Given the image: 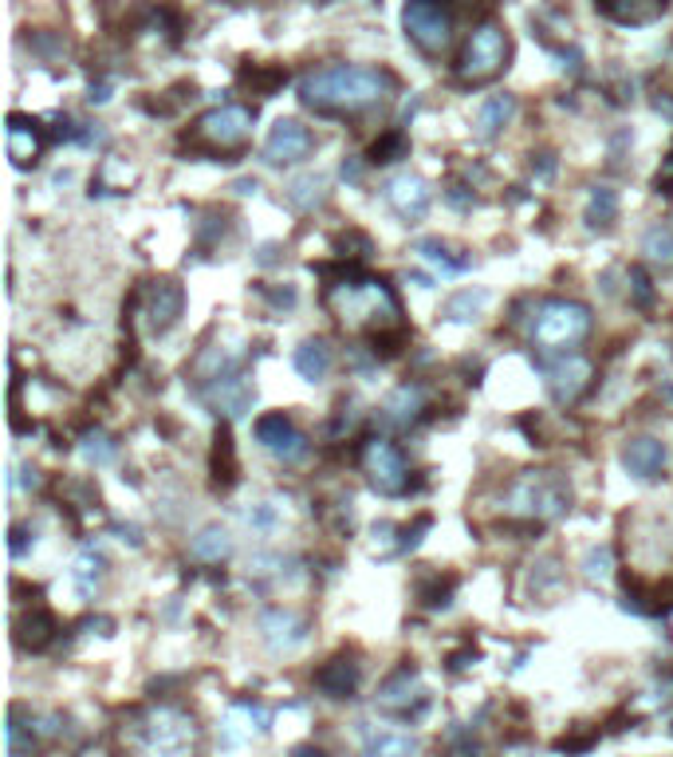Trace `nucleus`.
<instances>
[{
	"instance_id": "nucleus-2",
	"label": "nucleus",
	"mask_w": 673,
	"mask_h": 757,
	"mask_svg": "<svg viewBox=\"0 0 673 757\" xmlns=\"http://www.w3.org/2000/svg\"><path fill=\"white\" fill-rule=\"evenodd\" d=\"M323 305L339 320V328L354 331V336H394L402 331V305H398L394 288L386 280L374 277H346L328 285Z\"/></svg>"
},
{
	"instance_id": "nucleus-36",
	"label": "nucleus",
	"mask_w": 673,
	"mask_h": 757,
	"mask_svg": "<svg viewBox=\"0 0 673 757\" xmlns=\"http://www.w3.org/2000/svg\"><path fill=\"white\" fill-rule=\"evenodd\" d=\"M284 71L280 68H244L241 71V83H249L252 91H257V96H272V91L280 88V83H284Z\"/></svg>"
},
{
	"instance_id": "nucleus-13",
	"label": "nucleus",
	"mask_w": 673,
	"mask_h": 757,
	"mask_svg": "<svg viewBox=\"0 0 673 757\" xmlns=\"http://www.w3.org/2000/svg\"><path fill=\"white\" fill-rule=\"evenodd\" d=\"M386 201L402 221H422L430 213L433 190L425 186V178L418 175H398L386 182Z\"/></svg>"
},
{
	"instance_id": "nucleus-42",
	"label": "nucleus",
	"mask_w": 673,
	"mask_h": 757,
	"mask_svg": "<svg viewBox=\"0 0 673 757\" xmlns=\"http://www.w3.org/2000/svg\"><path fill=\"white\" fill-rule=\"evenodd\" d=\"M631 280H634V297H639L642 308H650V300H654V292H650V280L642 269H631Z\"/></svg>"
},
{
	"instance_id": "nucleus-24",
	"label": "nucleus",
	"mask_w": 673,
	"mask_h": 757,
	"mask_svg": "<svg viewBox=\"0 0 673 757\" xmlns=\"http://www.w3.org/2000/svg\"><path fill=\"white\" fill-rule=\"evenodd\" d=\"M512 119H516V99H512V96H492L489 103H481V111H476V135H481L484 142L496 139V135H501Z\"/></svg>"
},
{
	"instance_id": "nucleus-27",
	"label": "nucleus",
	"mask_w": 673,
	"mask_h": 757,
	"mask_svg": "<svg viewBox=\"0 0 673 757\" xmlns=\"http://www.w3.org/2000/svg\"><path fill=\"white\" fill-rule=\"evenodd\" d=\"M323 201H328V178L303 175V178H295V182L288 186V206L300 209V213H311V209L323 206Z\"/></svg>"
},
{
	"instance_id": "nucleus-10",
	"label": "nucleus",
	"mask_w": 673,
	"mask_h": 757,
	"mask_svg": "<svg viewBox=\"0 0 673 757\" xmlns=\"http://www.w3.org/2000/svg\"><path fill=\"white\" fill-rule=\"evenodd\" d=\"M257 442L264 446L280 466H295V461L308 458V438L292 427V418L284 415H264L257 422Z\"/></svg>"
},
{
	"instance_id": "nucleus-1",
	"label": "nucleus",
	"mask_w": 673,
	"mask_h": 757,
	"mask_svg": "<svg viewBox=\"0 0 673 757\" xmlns=\"http://www.w3.org/2000/svg\"><path fill=\"white\" fill-rule=\"evenodd\" d=\"M394 76L382 68H359V63H331V68L308 71L300 79L303 107L320 114H363L382 107L394 96Z\"/></svg>"
},
{
	"instance_id": "nucleus-6",
	"label": "nucleus",
	"mask_w": 673,
	"mask_h": 757,
	"mask_svg": "<svg viewBox=\"0 0 673 757\" xmlns=\"http://www.w3.org/2000/svg\"><path fill=\"white\" fill-rule=\"evenodd\" d=\"M587 331H591V308L575 305V300H552V305L540 308V316H535L532 323L535 343L544 351L575 348V343L587 340Z\"/></svg>"
},
{
	"instance_id": "nucleus-32",
	"label": "nucleus",
	"mask_w": 673,
	"mask_h": 757,
	"mask_svg": "<svg viewBox=\"0 0 673 757\" xmlns=\"http://www.w3.org/2000/svg\"><path fill=\"white\" fill-rule=\"evenodd\" d=\"M213 478L217 486H233L237 481V454H233V435L221 427V435H217V446H213Z\"/></svg>"
},
{
	"instance_id": "nucleus-37",
	"label": "nucleus",
	"mask_w": 673,
	"mask_h": 757,
	"mask_svg": "<svg viewBox=\"0 0 673 757\" xmlns=\"http://www.w3.org/2000/svg\"><path fill=\"white\" fill-rule=\"evenodd\" d=\"M611 568H614V557L606 545H599V549L587 552V560H583V576H587L591 584H603L611 580Z\"/></svg>"
},
{
	"instance_id": "nucleus-41",
	"label": "nucleus",
	"mask_w": 673,
	"mask_h": 757,
	"mask_svg": "<svg viewBox=\"0 0 673 757\" xmlns=\"http://www.w3.org/2000/svg\"><path fill=\"white\" fill-rule=\"evenodd\" d=\"M394 537V525H374V552H394V549H402V545H398V540H390Z\"/></svg>"
},
{
	"instance_id": "nucleus-5",
	"label": "nucleus",
	"mask_w": 673,
	"mask_h": 757,
	"mask_svg": "<svg viewBox=\"0 0 673 757\" xmlns=\"http://www.w3.org/2000/svg\"><path fill=\"white\" fill-rule=\"evenodd\" d=\"M509 68V36L501 24H481L469 36L465 52L458 60V79L469 88H481L489 79H496Z\"/></svg>"
},
{
	"instance_id": "nucleus-3",
	"label": "nucleus",
	"mask_w": 673,
	"mask_h": 757,
	"mask_svg": "<svg viewBox=\"0 0 673 757\" xmlns=\"http://www.w3.org/2000/svg\"><path fill=\"white\" fill-rule=\"evenodd\" d=\"M252 135V111L241 103H221L205 111L190 131L182 135V147L201 155H241Z\"/></svg>"
},
{
	"instance_id": "nucleus-45",
	"label": "nucleus",
	"mask_w": 673,
	"mask_h": 757,
	"mask_svg": "<svg viewBox=\"0 0 673 757\" xmlns=\"http://www.w3.org/2000/svg\"><path fill=\"white\" fill-rule=\"evenodd\" d=\"M237 193H257V182H237Z\"/></svg>"
},
{
	"instance_id": "nucleus-39",
	"label": "nucleus",
	"mask_w": 673,
	"mask_h": 757,
	"mask_svg": "<svg viewBox=\"0 0 673 757\" xmlns=\"http://www.w3.org/2000/svg\"><path fill=\"white\" fill-rule=\"evenodd\" d=\"M244 521H249V529H252V532H264V537H268V532L277 529V521H280V517H277V509H272V505H268V501H260V505H252V509H249V517H244Z\"/></svg>"
},
{
	"instance_id": "nucleus-31",
	"label": "nucleus",
	"mask_w": 673,
	"mask_h": 757,
	"mask_svg": "<svg viewBox=\"0 0 673 757\" xmlns=\"http://www.w3.org/2000/svg\"><path fill=\"white\" fill-rule=\"evenodd\" d=\"M642 252H646L650 261L662 265V269H673V229L670 226H650L646 237H642Z\"/></svg>"
},
{
	"instance_id": "nucleus-25",
	"label": "nucleus",
	"mask_w": 673,
	"mask_h": 757,
	"mask_svg": "<svg viewBox=\"0 0 673 757\" xmlns=\"http://www.w3.org/2000/svg\"><path fill=\"white\" fill-rule=\"evenodd\" d=\"M52 631H56V619L48 616L43 608H36L32 616L17 619V644L24 647V651H40V647H48Z\"/></svg>"
},
{
	"instance_id": "nucleus-23",
	"label": "nucleus",
	"mask_w": 673,
	"mask_h": 757,
	"mask_svg": "<svg viewBox=\"0 0 673 757\" xmlns=\"http://www.w3.org/2000/svg\"><path fill=\"white\" fill-rule=\"evenodd\" d=\"M264 730H268L264 706L241 703V706H233L229 718H224V741H229V746H241V741H249L252 734H264Z\"/></svg>"
},
{
	"instance_id": "nucleus-11",
	"label": "nucleus",
	"mask_w": 673,
	"mask_h": 757,
	"mask_svg": "<svg viewBox=\"0 0 673 757\" xmlns=\"http://www.w3.org/2000/svg\"><path fill=\"white\" fill-rule=\"evenodd\" d=\"M185 308V292L182 285H173V280H154V285L142 292V323H147L150 336H162L178 323Z\"/></svg>"
},
{
	"instance_id": "nucleus-44",
	"label": "nucleus",
	"mask_w": 673,
	"mask_h": 757,
	"mask_svg": "<svg viewBox=\"0 0 673 757\" xmlns=\"http://www.w3.org/2000/svg\"><path fill=\"white\" fill-rule=\"evenodd\" d=\"M292 757H328V754L315 749V746H300V749H292Z\"/></svg>"
},
{
	"instance_id": "nucleus-8",
	"label": "nucleus",
	"mask_w": 673,
	"mask_h": 757,
	"mask_svg": "<svg viewBox=\"0 0 673 757\" xmlns=\"http://www.w3.org/2000/svg\"><path fill=\"white\" fill-rule=\"evenodd\" d=\"M198 746V726L185 710L158 706L142 726V754L147 757H193Z\"/></svg>"
},
{
	"instance_id": "nucleus-40",
	"label": "nucleus",
	"mask_w": 673,
	"mask_h": 757,
	"mask_svg": "<svg viewBox=\"0 0 673 757\" xmlns=\"http://www.w3.org/2000/svg\"><path fill=\"white\" fill-rule=\"evenodd\" d=\"M402 150H406V139L402 135H386L382 142H374V162H394Z\"/></svg>"
},
{
	"instance_id": "nucleus-35",
	"label": "nucleus",
	"mask_w": 673,
	"mask_h": 757,
	"mask_svg": "<svg viewBox=\"0 0 673 757\" xmlns=\"http://www.w3.org/2000/svg\"><path fill=\"white\" fill-rule=\"evenodd\" d=\"M484 292H461V297H453L445 305V320H453V323H473L476 316H481V308H484Z\"/></svg>"
},
{
	"instance_id": "nucleus-33",
	"label": "nucleus",
	"mask_w": 673,
	"mask_h": 757,
	"mask_svg": "<svg viewBox=\"0 0 673 757\" xmlns=\"http://www.w3.org/2000/svg\"><path fill=\"white\" fill-rule=\"evenodd\" d=\"M103 557L99 552H83V557L76 560V568H71V580H76V588L83 596H96L99 584H103Z\"/></svg>"
},
{
	"instance_id": "nucleus-38",
	"label": "nucleus",
	"mask_w": 673,
	"mask_h": 757,
	"mask_svg": "<svg viewBox=\"0 0 673 757\" xmlns=\"http://www.w3.org/2000/svg\"><path fill=\"white\" fill-rule=\"evenodd\" d=\"M83 458L96 461V466H103V461L114 458V442L103 435V430H91V435H83Z\"/></svg>"
},
{
	"instance_id": "nucleus-28",
	"label": "nucleus",
	"mask_w": 673,
	"mask_h": 757,
	"mask_svg": "<svg viewBox=\"0 0 673 757\" xmlns=\"http://www.w3.org/2000/svg\"><path fill=\"white\" fill-rule=\"evenodd\" d=\"M233 552V537H229V529H221V525H205V529L193 537V557L205 560V565H217V560H224Z\"/></svg>"
},
{
	"instance_id": "nucleus-34",
	"label": "nucleus",
	"mask_w": 673,
	"mask_h": 757,
	"mask_svg": "<svg viewBox=\"0 0 673 757\" xmlns=\"http://www.w3.org/2000/svg\"><path fill=\"white\" fill-rule=\"evenodd\" d=\"M614 218H619V198H614V190H606V186H599V190L591 193V206H587V221H591V229H606Z\"/></svg>"
},
{
	"instance_id": "nucleus-30",
	"label": "nucleus",
	"mask_w": 673,
	"mask_h": 757,
	"mask_svg": "<svg viewBox=\"0 0 673 757\" xmlns=\"http://www.w3.org/2000/svg\"><path fill=\"white\" fill-rule=\"evenodd\" d=\"M414 754H418V741L406 738V734H394V730L374 734L363 749V757H414Z\"/></svg>"
},
{
	"instance_id": "nucleus-22",
	"label": "nucleus",
	"mask_w": 673,
	"mask_h": 757,
	"mask_svg": "<svg viewBox=\"0 0 673 757\" xmlns=\"http://www.w3.org/2000/svg\"><path fill=\"white\" fill-rule=\"evenodd\" d=\"M315 687L328 698H351V690L359 687V663L339 655V659L323 663L320 675H315Z\"/></svg>"
},
{
	"instance_id": "nucleus-19",
	"label": "nucleus",
	"mask_w": 673,
	"mask_h": 757,
	"mask_svg": "<svg viewBox=\"0 0 673 757\" xmlns=\"http://www.w3.org/2000/svg\"><path fill=\"white\" fill-rule=\"evenodd\" d=\"M422 415H425V391L418 384H402L386 402H382V422L394 430L414 427Z\"/></svg>"
},
{
	"instance_id": "nucleus-17",
	"label": "nucleus",
	"mask_w": 673,
	"mask_h": 757,
	"mask_svg": "<svg viewBox=\"0 0 673 757\" xmlns=\"http://www.w3.org/2000/svg\"><path fill=\"white\" fill-rule=\"evenodd\" d=\"M422 703H425V687H422V679H418L410 667H402L398 675H390V679L382 683V690H379V706H382V710H390V714H410V710H418Z\"/></svg>"
},
{
	"instance_id": "nucleus-21",
	"label": "nucleus",
	"mask_w": 673,
	"mask_h": 757,
	"mask_svg": "<svg viewBox=\"0 0 673 757\" xmlns=\"http://www.w3.org/2000/svg\"><path fill=\"white\" fill-rule=\"evenodd\" d=\"M43 150V127L32 119H20V114H12L9 119V158L17 166H32L36 158H40Z\"/></svg>"
},
{
	"instance_id": "nucleus-18",
	"label": "nucleus",
	"mask_w": 673,
	"mask_h": 757,
	"mask_svg": "<svg viewBox=\"0 0 673 757\" xmlns=\"http://www.w3.org/2000/svg\"><path fill=\"white\" fill-rule=\"evenodd\" d=\"M595 4L606 20L626 24V28L654 24V20L665 17V9H670V0H595Z\"/></svg>"
},
{
	"instance_id": "nucleus-14",
	"label": "nucleus",
	"mask_w": 673,
	"mask_h": 757,
	"mask_svg": "<svg viewBox=\"0 0 673 757\" xmlns=\"http://www.w3.org/2000/svg\"><path fill=\"white\" fill-rule=\"evenodd\" d=\"M205 399H209V407H217V415L237 418V415H244V410L252 407L257 391H252V384L244 379L241 371H229V375H217V379H209Z\"/></svg>"
},
{
	"instance_id": "nucleus-15",
	"label": "nucleus",
	"mask_w": 673,
	"mask_h": 757,
	"mask_svg": "<svg viewBox=\"0 0 673 757\" xmlns=\"http://www.w3.org/2000/svg\"><path fill=\"white\" fill-rule=\"evenodd\" d=\"M591 384V363L583 356H563L555 359L552 367H548V387H552V399L555 402H575L579 395L587 391Z\"/></svg>"
},
{
	"instance_id": "nucleus-43",
	"label": "nucleus",
	"mask_w": 673,
	"mask_h": 757,
	"mask_svg": "<svg viewBox=\"0 0 673 757\" xmlns=\"http://www.w3.org/2000/svg\"><path fill=\"white\" fill-rule=\"evenodd\" d=\"M12 481H20L24 489H36L40 486V470H36V466H20V474Z\"/></svg>"
},
{
	"instance_id": "nucleus-29",
	"label": "nucleus",
	"mask_w": 673,
	"mask_h": 757,
	"mask_svg": "<svg viewBox=\"0 0 673 757\" xmlns=\"http://www.w3.org/2000/svg\"><path fill=\"white\" fill-rule=\"evenodd\" d=\"M418 257H422V261H430L433 269H441L445 277H458V272H465L469 265H473V257H469V252L453 257V249H449V245H441V241H422V245H418Z\"/></svg>"
},
{
	"instance_id": "nucleus-9",
	"label": "nucleus",
	"mask_w": 673,
	"mask_h": 757,
	"mask_svg": "<svg viewBox=\"0 0 673 757\" xmlns=\"http://www.w3.org/2000/svg\"><path fill=\"white\" fill-rule=\"evenodd\" d=\"M363 470L366 478H371V486L379 489V494H406L410 486V466L406 458H402V450H398L394 442H386V438H371L363 450Z\"/></svg>"
},
{
	"instance_id": "nucleus-26",
	"label": "nucleus",
	"mask_w": 673,
	"mask_h": 757,
	"mask_svg": "<svg viewBox=\"0 0 673 757\" xmlns=\"http://www.w3.org/2000/svg\"><path fill=\"white\" fill-rule=\"evenodd\" d=\"M295 371L303 375V379H311V384H320L323 375L331 371V348L323 340H303L300 348H295Z\"/></svg>"
},
{
	"instance_id": "nucleus-20",
	"label": "nucleus",
	"mask_w": 673,
	"mask_h": 757,
	"mask_svg": "<svg viewBox=\"0 0 673 757\" xmlns=\"http://www.w3.org/2000/svg\"><path fill=\"white\" fill-rule=\"evenodd\" d=\"M622 466L631 470V478L654 481L665 470V446L657 438H631L622 450Z\"/></svg>"
},
{
	"instance_id": "nucleus-4",
	"label": "nucleus",
	"mask_w": 673,
	"mask_h": 757,
	"mask_svg": "<svg viewBox=\"0 0 673 757\" xmlns=\"http://www.w3.org/2000/svg\"><path fill=\"white\" fill-rule=\"evenodd\" d=\"M567 505H571V489L563 486L560 474L535 470V474H524V478L509 489V497H504V514L528 517V521H552V517H560Z\"/></svg>"
},
{
	"instance_id": "nucleus-16",
	"label": "nucleus",
	"mask_w": 673,
	"mask_h": 757,
	"mask_svg": "<svg viewBox=\"0 0 673 757\" xmlns=\"http://www.w3.org/2000/svg\"><path fill=\"white\" fill-rule=\"evenodd\" d=\"M260 636H264V644L272 647V651H292V647H300L303 639H308V624H303V616H295V611L272 608L260 616Z\"/></svg>"
},
{
	"instance_id": "nucleus-12",
	"label": "nucleus",
	"mask_w": 673,
	"mask_h": 757,
	"mask_svg": "<svg viewBox=\"0 0 673 757\" xmlns=\"http://www.w3.org/2000/svg\"><path fill=\"white\" fill-rule=\"evenodd\" d=\"M311 147H315V139H311V131L303 127V122L280 119L277 127H272V135H268V142H264V162H272V166L300 162V158L311 155Z\"/></svg>"
},
{
	"instance_id": "nucleus-7",
	"label": "nucleus",
	"mask_w": 673,
	"mask_h": 757,
	"mask_svg": "<svg viewBox=\"0 0 673 757\" xmlns=\"http://www.w3.org/2000/svg\"><path fill=\"white\" fill-rule=\"evenodd\" d=\"M402 24H406V36L418 44V52L430 56V60L445 56L449 44H453V9H449V0H406Z\"/></svg>"
}]
</instances>
